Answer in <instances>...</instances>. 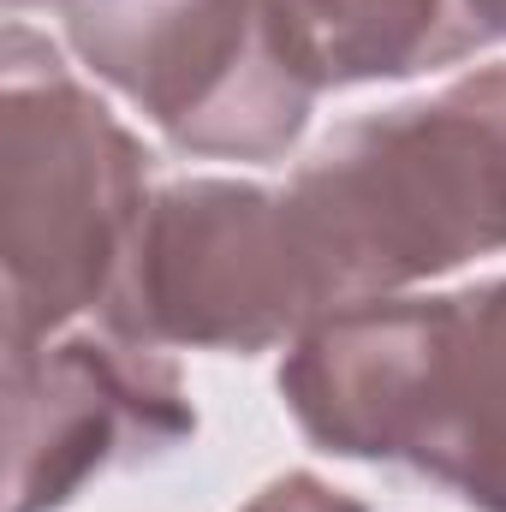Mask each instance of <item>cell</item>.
Returning a JSON list of instances; mask_svg holds the SVG:
<instances>
[{"label": "cell", "instance_id": "6da1fadb", "mask_svg": "<svg viewBox=\"0 0 506 512\" xmlns=\"http://www.w3.org/2000/svg\"><path fill=\"white\" fill-rule=\"evenodd\" d=\"M280 393L316 447L405 465L477 512H506V280L322 310Z\"/></svg>", "mask_w": 506, "mask_h": 512}, {"label": "cell", "instance_id": "7a4b0ae2", "mask_svg": "<svg viewBox=\"0 0 506 512\" xmlns=\"http://www.w3.org/2000/svg\"><path fill=\"white\" fill-rule=\"evenodd\" d=\"M286 203L328 310L506 251V66L340 126Z\"/></svg>", "mask_w": 506, "mask_h": 512}, {"label": "cell", "instance_id": "3957f363", "mask_svg": "<svg viewBox=\"0 0 506 512\" xmlns=\"http://www.w3.org/2000/svg\"><path fill=\"white\" fill-rule=\"evenodd\" d=\"M0 96V274L6 352L108 310L149 209V155L66 66L12 24Z\"/></svg>", "mask_w": 506, "mask_h": 512}, {"label": "cell", "instance_id": "277c9868", "mask_svg": "<svg viewBox=\"0 0 506 512\" xmlns=\"http://www.w3.org/2000/svg\"><path fill=\"white\" fill-rule=\"evenodd\" d=\"M96 78L191 155L274 161L310 120L316 78L298 66L268 0H60Z\"/></svg>", "mask_w": 506, "mask_h": 512}, {"label": "cell", "instance_id": "5b68a950", "mask_svg": "<svg viewBox=\"0 0 506 512\" xmlns=\"http://www.w3.org/2000/svg\"><path fill=\"white\" fill-rule=\"evenodd\" d=\"M322 310L316 262L286 197L185 179L149 197L102 322L143 346L262 352L304 334Z\"/></svg>", "mask_w": 506, "mask_h": 512}, {"label": "cell", "instance_id": "8992f818", "mask_svg": "<svg viewBox=\"0 0 506 512\" xmlns=\"http://www.w3.org/2000/svg\"><path fill=\"white\" fill-rule=\"evenodd\" d=\"M197 429L161 346L78 328L6 352V512H54Z\"/></svg>", "mask_w": 506, "mask_h": 512}, {"label": "cell", "instance_id": "52a82bcc", "mask_svg": "<svg viewBox=\"0 0 506 512\" xmlns=\"http://www.w3.org/2000/svg\"><path fill=\"white\" fill-rule=\"evenodd\" d=\"M268 12L316 90L405 78L495 42L477 0H268Z\"/></svg>", "mask_w": 506, "mask_h": 512}, {"label": "cell", "instance_id": "ba28073f", "mask_svg": "<svg viewBox=\"0 0 506 512\" xmlns=\"http://www.w3.org/2000/svg\"><path fill=\"white\" fill-rule=\"evenodd\" d=\"M245 512H364V501H352V495H340V489H328V483L292 471V477L268 483Z\"/></svg>", "mask_w": 506, "mask_h": 512}, {"label": "cell", "instance_id": "9c48e42d", "mask_svg": "<svg viewBox=\"0 0 506 512\" xmlns=\"http://www.w3.org/2000/svg\"><path fill=\"white\" fill-rule=\"evenodd\" d=\"M477 12H483V24H489L495 36H506V0H477Z\"/></svg>", "mask_w": 506, "mask_h": 512}, {"label": "cell", "instance_id": "30bf717a", "mask_svg": "<svg viewBox=\"0 0 506 512\" xmlns=\"http://www.w3.org/2000/svg\"><path fill=\"white\" fill-rule=\"evenodd\" d=\"M12 6H30V0H12Z\"/></svg>", "mask_w": 506, "mask_h": 512}]
</instances>
